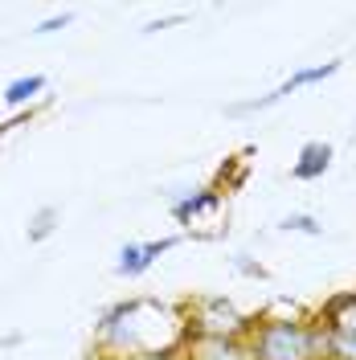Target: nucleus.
Segmentation results:
<instances>
[{"mask_svg": "<svg viewBox=\"0 0 356 360\" xmlns=\"http://www.w3.org/2000/svg\"><path fill=\"white\" fill-rule=\"evenodd\" d=\"M254 360H328V328L315 319H258L250 328Z\"/></svg>", "mask_w": 356, "mask_h": 360, "instance_id": "1", "label": "nucleus"}, {"mask_svg": "<svg viewBox=\"0 0 356 360\" xmlns=\"http://www.w3.org/2000/svg\"><path fill=\"white\" fill-rule=\"evenodd\" d=\"M254 319H246L225 295H205L184 307V336H213V340H246Z\"/></svg>", "mask_w": 356, "mask_h": 360, "instance_id": "2", "label": "nucleus"}, {"mask_svg": "<svg viewBox=\"0 0 356 360\" xmlns=\"http://www.w3.org/2000/svg\"><path fill=\"white\" fill-rule=\"evenodd\" d=\"M340 66H344V62H319V66L295 70L287 82H279V86L270 90V94H258V98L234 103V107H225V115H258V111H267V107H274V103L291 98L295 90H303V86H315V82H328V78H336V74H340Z\"/></svg>", "mask_w": 356, "mask_h": 360, "instance_id": "3", "label": "nucleus"}, {"mask_svg": "<svg viewBox=\"0 0 356 360\" xmlns=\"http://www.w3.org/2000/svg\"><path fill=\"white\" fill-rule=\"evenodd\" d=\"M180 238H160V242H127V246H119V258H115V274L119 278H139V274H148V270L156 266L160 254H168V250H177Z\"/></svg>", "mask_w": 356, "mask_h": 360, "instance_id": "4", "label": "nucleus"}, {"mask_svg": "<svg viewBox=\"0 0 356 360\" xmlns=\"http://www.w3.org/2000/svg\"><path fill=\"white\" fill-rule=\"evenodd\" d=\"M180 356H184V360H254V348H250V336H246V340L184 336Z\"/></svg>", "mask_w": 356, "mask_h": 360, "instance_id": "5", "label": "nucleus"}, {"mask_svg": "<svg viewBox=\"0 0 356 360\" xmlns=\"http://www.w3.org/2000/svg\"><path fill=\"white\" fill-rule=\"evenodd\" d=\"M332 143L328 139H307L303 148H299V156H295V164H291V180H319L328 168H332Z\"/></svg>", "mask_w": 356, "mask_h": 360, "instance_id": "6", "label": "nucleus"}, {"mask_svg": "<svg viewBox=\"0 0 356 360\" xmlns=\"http://www.w3.org/2000/svg\"><path fill=\"white\" fill-rule=\"evenodd\" d=\"M319 323L332 336L356 340V291H344V295H336V299H328V307L319 311Z\"/></svg>", "mask_w": 356, "mask_h": 360, "instance_id": "7", "label": "nucleus"}, {"mask_svg": "<svg viewBox=\"0 0 356 360\" xmlns=\"http://www.w3.org/2000/svg\"><path fill=\"white\" fill-rule=\"evenodd\" d=\"M222 205V193L217 188H201V193H189V197H180V201H172V221L177 225H189L197 213H205V209H217Z\"/></svg>", "mask_w": 356, "mask_h": 360, "instance_id": "8", "label": "nucleus"}, {"mask_svg": "<svg viewBox=\"0 0 356 360\" xmlns=\"http://www.w3.org/2000/svg\"><path fill=\"white\" fill-rule=\"evenodd\" d=\"M42 90H45V74H21V78H13V82L4 86V103H8L13 111H21L25 103H33Z\"/></svg>", "mask_w": 356, "mask_h": 360, "instance_id": "9", "label": "nucleus"}, {"mask_svg": "<svg viewBox=\"0 0 356 360\" xmlns=\"http://www.w3.org/2000/svg\"><path fill=\"white\" fill-rule=\"evenodd\" d=\"M62 221V213H58V205H42L33 217H29V242L33 246H42L45 238H53V229Z\"/></svg>", "mask_w": 356, "mask_h": 360, "instance_id": "10", "label": "nucleus"}, {"mask_svg": "<svg viewBox=\"0 0 356 360\" xmlns=\"http://www.w3.org/2000/svg\"><path fill=\"white\" fill-rule=\"evenodd\" d=\"M283 233H307V238H324V225L315 221L312 213H287L283 221H279Z\"/></svg>", "mask_w": 356, "mask_h": 360, "instance_id": "11", "label": "nucleus"}, {"mask_svg": "<svg viewBox=\"0 0 356 360\" xmlns=\"http://www.w3.org/2000/svg\"><path fill=\"white\" fill-rule=\"evenodd\" d=\"M234 266L242 270L246 278H267V266H262V262H254L250 254H234Z\"/></svg>", "mask_w": 356, "mask_h": 360, "instance_id": "12", "label": "nucleus"}, {"mask_svg": "<svg viewBox=\"0 0 356 360\" xmlns=\"http://www.w3.org/2000/svg\"><path fill=\"white\" fill-rule=\"evenodd\" d=\"M70 21H74V13H62V17H49V21L33 25V33H37V37H49V33H62Z\"/></svg>", "mask_w": 356, "mask_h": 360, "instance_id": "13", "label": "nucleus"}, {"mask_svg": "<svg viewBox=\"0 0 356 360\" xmlns=\"http://www.w3.org/2000/svg\"><path fill=\"white\" fill-rule=\"evenodd\" d=\"M180 21H189V17L177 13V17H164V21H148L144 25V33H160V29H172V25H180Z\"/></svg>", "mask_w": 356, "mask_h": 360, "instance_id": "14", "label": "nucleus"}, {"mask_svg": "<svg viewBox=\"0 0 356 360\" xmlns=\"http://www.w3.org/2000/svg\"><path fill=\"white\" fill-rule=\"evenodd\" d=\"M132 360H184L180 348H168V352H148V356H132Z\"/></svg>", "mask_w": 356, "mask_h": 360, "instance_id": "15", "label": "nucleus"}, {"mask_svg": "<svg viewBox=\"0 0 356 360\" xmlns=\"http://www.w3.org/2000/svg\"><path fill=\"white\" fill-rule=\"evenodd\" d=\"M21 332H8V336H0V348H17V344H21Z\"/></svg>", "mask_w": 356, "mask_h": 360, "instance_id": "16", "label": "nucleus"}]
</instances>
